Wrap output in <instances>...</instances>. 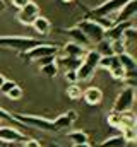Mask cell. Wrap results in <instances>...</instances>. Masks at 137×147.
<instances>
[{
	"label": "cell",
	"mask_w": 137,
	"mask_h": 147,
	"mask_svg": "<svg viewBox=\"0 0 137 147\" xmlns=\"http://www.w3.org/2000/svg\"><path fill=\"white\" fill-rule=\"evenodd\" d=\"M98 62H100V55L94 50H87V53L81 58L79 67L75 69L77 80H87V79H91V75L96 72V69H98Z\"/></svg>",
	"instance_id": "2"
},
{
	"label": "cell",
	"mask_w": 137,
	"mask_h": 147,
	"mask_svg": "<svg viewBox=\"0 0 137 147\" xmlns=\"http://www.w3.org/2000/svg\"><path fill=\"white\" fill-rule=\"evenodd\" d=\"M129 0H104L103 3L96 5L87 12V19H98V17H111L115 16Z\"/></svg>",
	"instance_id": "4"
},
{
	"label": "cell",
	"mask_w": 137,
	"mask_h": 147,
	"mask_svg": "<svg viewBox=\"0 0 137 147\" xmlns=\"http://www.w3.org/2000/svg\"><path fill=\"white\" fill-rule=\"evenodd\" d=\"M64 33L67 34L74 43H77V45H81V46H87L89 45V41H87V38L84 36V33L77 28V26H74V28H68V29H64Z\"/></svg>",
	"instance_id": "17"
},
{
	"label": "cell",
	"mask_w": 137,
	"mask_h": 147,
	"mask_svg": "<svg viewBox=\"0 0 137 147\" xmlns=\"http://www.w3.org/2000/svg\"><path fill=\"white\" fill-rule=\"evenodd\" d=\"M57 60V55H50V57H43V58H39L38 62H39V67H43V65H48V63H53Z\"/></svg>",
	"instance_id": "35"
},
{
	"label": "cell",
	"mask_w": 137,
	"mask_h": 147,
	"mask_svg": "<svg viewBox=\"0 0 137 147\" xmlns=\"http://www.w3.org/2000/svg\"><path fill=\"white\" fill-rule=\"evenodd\" d=\"M136 101V91L132 87H125L118 92L115 103H113V111L117 113H123V111H130Z\"/></svg>",
	"instance_id": "7"
},
{
	"label": "cell",
	"mask_w": 137,
	"mask_h": 147,
	"mask_svg": "<svg viewBox=\"0 0 137 147\" xmlns=\"http://www.w3.org/2000/svg\"><path fill=\"white\" fill-rule=\"evenodd\" d=\"M72 147H91V146H89V142H86V144H74Z\"/></svg>",
	"instance_id": "39"
},
{
	"label": "cell",
	"mask_w": 137,
	"mask_h": 147,
	"mask_svg": "<svg viewBox=\"0 0 137 147\" xmlns=\"http://www.w3.org/2000/svg\"><path fill=\"white\" fill-rule=\"evenodd\" d=\"M50 55H58V46L55 43H39L38 46L29 48L28 51H22L21 57L26 62H33V60H39L43 57H50Z\"/></svg>",
	"instance_id": "6"
},
{
	"label": "cell",
	"mask_w": 137,
	"mask_h": 147,
	"mask_svg": "<svg viewBox=\"0 0 137 147\" xmlns=\"http://www.w3.org/2000/svg\"><path fill=\"white\" fill-rule=\"evenodd\" d=\"M123 84H125V87H136L137 86V70H134V72H125V75H123Z\"/></svg>",
	"instance_id": "28"
},
{
	"label": "cell",
	"mask_w": 137,
	"mask_h": 147,
	"mask_svg": "<svg viewBox=\"0 0 137 147\" xmlns=\"http://www.w3.org/2000/svg\"><path fill=\"white\" fill-rule=\"evenodd\" d=\"M38 16H39V7L34 3L33 0H31L29 3H26L22 9H19V12H17V19H19V22L24 24V26H31L33 21Z\"/></svg>",
	"instance_id": "9"
},
{
	"label": "cell",
	"mask_w": 137,
	"mask_h": 147,
	"mask_svg": "<svg viewBox=\"0 0 137 147\" xmlns=\"http://www.w3.org/2000/svg\"><path fill=\"white\" fill-rule=\"evenodd\" d=\"M75 26L84 33V36L87 38L89 43H91V41H93V43H98V41H101L103 38H104V28H103L101 24H98L94 19L84 17V19L79 21Z\"/></svg>",
	"instance_id": "5"
},
{
	"label": "cell",
	"mask_w": 137,
	"mask_h": 147,
	"mask_svg": "<svg viewBox=\"0 0 137 147\" xmlns=\"http://www.w3.org/2000/svg\"><path fill=\"white\" fill-rule=\"evenodd\" d=\"M130 26H134V24H132V21H125V22H115L113 26H110L108 29H104V39H108V41L122 39L123 33H125V31H127Z\"/></svg>",
	"instance_id": "11"
},
{
	"label": "cell",
	"mask_w": 137,
	"mask_h": 147,
	"mask_svg": "<svg viewBox=\"0 0 137 147\" xmlns=\"http://www.w3.org/2000/svg\"><path fill=\"white\" fill-rule=\"evenodd\" d=\"M52 147H58V146H52Z\"/></svg>",
	"instance_id": "43"
},
{
	"label": "cell",
	"mask_w": 137,
	"mask_h": 147,
	"mask_svg": "<svg viewBox=\"0 0 137 147\" xmlns=\"http://www.w3.org/2000/svg\"><path fill=\"white\" fill-rule=\"evenodd\" d=\"M122 135H123V139L127 140V144H129V142H136V139H137L136 127H123V128H122Z\"/></svg>",
	"instance_id": "29"
},
{
	"label": "cell",
	"mask_w": 137,
	"mask_h": 147,
	"mask_svg": "<svg viewBox=\"0 0 137 147\" xmlns=\"http://www.w3.org/2000/svg\"><path fill=\"white\" fill-rule=\"evenodd\" d=\"M24 147H41V144L36 140V139H28L24 142Z\"/></svg>",
	"instance_id": "38"
},
{
	"label": "cell",
	"mask_w": 137,
	"mask_h": 147,
	"mask_svg": "<svg viewBox=\"0 0 137 147\" xmlns=\"http://www.w3.org/2000/svg\"><path fill=\"white\" fill-rule=\"evenodd\" d=\"M67 137L74 142V144H86L87 142V134L82 132V130H74V132H68Z\"/></svg>",
	"instance_id": "24"
},
{
	"label": "cell",
	"mask_w": 137,
	"mask_h": 147,
	"mask_svg": "<svg viewBox=\"0 0 137 147\" xmlns=\"http://www.w3.org/2000/svg\"><path fill=\"white\" fill-rule=\"evenodd\" d=\"M122 41H123L125 48H127V46H132V45L137 41V31H136V28H134V26H130V28H129V29L123 33Z\"/></svg>",
	"instance_id": "22"
},
{
	"label": "cell",
	"mask_w": 137,
	"mask_h": 147,
	"mask_svg": "<svg viewBox=\"0 0 137 147\" xmlns=\"http://www.w3.org/2000/svg\"><path fill=\"white\" fill-rule=\"evenodd\" d=\"M24 127H33L36 130H45V132H58L57 125L53 120L43 118V116H36V115H22V113H16L14 115Z\"/></svg>",
	"instance_id": "3"
},
{
	"label": "cell",
	"mask_w": 137,
	"mask_h": 147,
	"mask_svg": "<svg viewBox=\"0 0 137 147\" xmlns=\"http://www.w3.org/2000/svg\"><path fill=\"white\" fill-rule=\"evenodd\" d=\"M3 82H5V77H3V75L0 74V87H2V84H3Z\"/></svg>",
	"instance_id": "41"
},
{
	"label": "cell",
	"mask_w": 137,
	"mask_h": 147,
	"mask_svg": "<svg viewBox=\"0 0 137 147\" xmlns=\"http://www.w3.org/2000/svg\"><path fill=\"white\" fill-rule=\"evenodd\" d=\"M98 67L106 69V70H110V72H111V70H115L117 67H120V63H118L117 55H106V57H100Z\"/></svg>",
	"instance_id": "18"
},
{
	"label": "cell",
	"mask_w": 137,
	"mask_h": 147,
	"mask_svg": "<svg viewBox=\"0 0 137 147\" xmlns=\"http://www.w3.org/2000/svg\"><path fill=\"white\" fill-rule=\"evenodd\" d=\"M62 2H64V3H68V2H72V0H62Z\"/></svg>",
	"instance_id": "42"
},
{
	"label": "cell",
	"mask_w": 137,
	"mask_h": 147,
	"mask_svg": "<svg viewBox=\"0 0 137 147\" xmlns=\"http://www.w3.org/2000/svg\"><path fill=\"white\" fill-rule=\"evenodd\" d=\"M41 69V74L43 75H46L48 79H55L57 77V74H58V65L53 62V63H48V65H43V67H39Z\"/></svg>",
	"instance_id": "26"
},
{
	"label": "cell",
	"mask_w": 137,
	"mask_h": 147,
	"mask_svg": "<svg viewBox=\"0 0 137 147\" xmlns=\"http://www.w3.org/2000/svg\"><path fill=\"white\" fill-rule=\"evenodd\" d=\"M3 10H5V2L0 0V12H3Z\"/></svg>",
	"instance_id": "40"
},
{
	"label": "cell",
	"mask_w": 137,
	"mask_h": 147,
	"mask_svg": "<svg viewBox=\"0 0 137 147\" xmlns=\"http://www.w3.org/2000/svg\"><path fill=\"white\" fill-rule=\"evenodd\" d=\"M33 29L38 33V34H41V36H46V34H50V31H52V22L46 19V17H43V16H38L36 19L33 21Z\"/></svg>",
	"instance_id": "16"
},
{
	"label": "cell",
	"mask_w": 137,
	"mask_h": 147,
	"mask_svg": "<svg viewBox=\"0 0 137 147\" xmlns=\"http://www.w3.org/2000/svg\"><path fill=\"white\" fill-rule=\"evenodd\" d=\"M87 53V48L86 46H81L74 41H68L64 45V55L65 57H72V58H82L84 55Z\"/></svg>",
	"instance_id": "14"
},
{
	"label": "cell",
	"mask_w": 137,
	"mask_h": 147,
	"mask_svg": "<svg viewBox=\"0 0 137 147\" xmlns=\"http://www.w3.org/2000/svg\"><path fill=\"white\" fill-rule=\"evenodd\" d=\"M82 99L89 105V106H96V105H101L103 101V92L100 87H87L84 92H82Z\"/></svg>",
	"instance_id": "13"
},
{
	"label": "cell",
	"mask_w": 137,
	"mask_h": 147,
	"mask_svg": "<svg viewBox=\"0 0 137 147\" xmlns=\"http://www.w3.org/2000/svg\"><path fill=\"white\" fill-rule=\"evenodd\" d=\"M100 57H106V55H113V50H111V43L108 39L103 38L101 41L96 43V50H94Z\"/></svg>",
	"instance_id": "21"
},
{
	"label": "cell",
	"mask_w": 137,
	"mask_h": 147,
	"mask_svg": "<svg viewBox=\"0 0 137 147\" xmlns=\"http://www.w3.org/2000/svg\"><path fill=\"white\" fill-rule=\"evenodd\" d=\"M2 120H7V121H10V123H12L14 127L24 128V125H22V123H21V121H19V120H17V118H16V116L12 115V113H9V111L3 110V108H0V121H2Z\"/></svg>",
	"instance_id": "25"
},
{
	"label": "cell",
	"mask_w": 137,
	"mask_h": 147,
	"mask_svg": "<svg viewBox=\"0 0 137 147\" xmlns=\"http://www.w3.org/2000/svg\"><path fill=\"white\" fill-rule=\"evenodd\" d=\"M117 58H118L120 67L125 72H134V70H137V60L134 58V55H130L129 51H123V53L117 55Z\"/></svg>",
	"instance_id": "15"
},
{
	"label": "cell",
	"mask_w": 137,
	"mask_h": 147,
	"mask_svg": "<svg viewBox=\"0 0 137 147\" xmlns=\"http://www.w3.org/2000/svg\"><path fill=\"white\" fill-rule=\"evenodd\" d=\"M29 2H31V0H10V3H12L14 9H17V10L22 9V7H24L26 3H29Z\"/></svg>",
	"instance_id": "37"
},
{
	"label": "cell",
	"mask_w": 137,
	"mask_h": 147,
	"mask_svg": "<svg viewBox=\"0 0 137 147\" xmlns=\"http://www.w3.org/2000/svg\"><path fill=\"white\" fill-rule=\"evenodd\" d=\"M14 86H16V82H14V80H7V79H5V82H3V84H2V87H0V92H2V94H7Z\"/></svg>",
	"instance_id": "34"
},
{
	"label": "cell",
	"mask_w": 137,
	"mask_h": 147,
	"mask_svg": "<svg viewBox=\"0 0 137 147\" xmlns=\"http://www.w3.org/2000/svg\"><path fill=\"white\" fill-rule=\"evenodd\" d=\"M65 80H67L68 84L79 82V80H77V72H75V70H65Z\"/></svg>",
	"instance_id": "33"
},
{
	"label": "cell",
	"mask_w": 137,
	"mask_h": 147,
	"mask_svg": "<svg viewBox=\"0 0 137 147\" xmlns=\"http://www.w3.org/2000/svg\"><path fill=\"white\" fill-rule=\"evenodd\" d=\"M120 118H122V128L123 127H136V115L132 111L120 113Z\"/></svg>",
	"instance_id": "27"
},
{
	"label": "cell",
	"mask_w": 137,
	"mask_h": 147,
	"mask_svg": "<svg viewBox=\"0 0 137 147\" xmlns=\"http://www.w3.org/2000/svg\"><path fill=\"white\" fill-rule=\"evenodd\" d=\"M67 96H68V99H72V101L81 99V98H82V87H81L77 82H75V84H68Z\"/></svg>",
	"instance_id": "23"
},
{
	"label": "cell",
	"mask_w": 137,
	"mask_h": 147,
	"mask_svg": "<svg viewBox=\"0 0 137 147\" xmlns=\"http://www.w3.org/2000/svg\"><path fill=\"white\" fill-rule=\"evenodd\" d=\"M110 43H111L113 55H120V53L127 51V48H125V45H123V41H122V39H115V41H110Z\"/></svg>",
	"instance_id": "30"
},
{
	"label": "cell",
	"mask_w": 137,
	"mask_h": 147,
	"mask_svg": "<svg viewBox=\"0 0 137 147\" xmlns=\"http://www.w3.org/2000/svg\"><path fill=\"white\" fill-rule=\"evenodd\" d=\"M29 137L26 134H22L19 128H14L12 125H5L0 127V142L5 144H24Z\"/></svg>",
	"instance_id": "8"
},
{
	"label": "cell",
	"mask_w": 137,
	"mask_h": 147,
	"mask_svg": "<svg viewBox=\"0 0 137 147\" xmlns=\"http://www.w3.org/2000/svg\"><path fill=\"white\" fill-rule=\"evenodd\" d=\"M110 74H111V75H113L115 79H120V80H122V79H123V75H125V70H123L122 67H117L115 70H111Z\"/></svg>",
	"instance_id": "36"
},
{
	"label": "cell",
	"mask_w": 137,
	"mask_h": 147,
	"mask_svg": "<svg viewBox=\"0 0 137 147\" xmlns=\"http://www.w3.org/2000/svg\"><path fill=\"white\" fill-rule=\"evenodd\" d=\"M39 39H34V38H28V36H0V48H5V50H14V51H28L29 48L38 46Z\"/></svg>",
	"instance_id": "1"
},
{
	"label": "cell",
	"mask_w": 137,
	"mask_h": 147,
	"mask_svg": "<svg viewBox=\"0 0 137 147\" xmlns=\"http://www.w3.org/2000/svg\"><path fill=\"white\" fill-rule=\"evenodd\" d=\"M75 120H77V111H75V110H68V111H65L64 115L57 116L53 121H55V125H57L58 132H62V130L70 128V127L74 125V121H75Z\"/></svg>",
	"instance_id": "12"
},
{
	"label": "cell",
	"mask_w": 137,
	"mask_h": 147,
	"mask_svg": "<svg viewBox=\"0 0 137 147\" xmlns=\"http://www.w3.org/2000/svg\"><path fill=\"white\" fill-rule=\"evenodd\" d=\"M137 12V0H129L115 16H113V24L115 22H125V21H132V17Z\"/></svg>",
	"instance_id": "10"
},
{
	"label": "cell",
	"mask_w": 137,
	"mask_h": 147,
	"mask_svg": "<svg viewBox=\"0 0 137 147\" xmlns=\"http://www.w3.org/2000/svg\"><path fill=\"white\" fill-rule=\"evenodd\" d=\"M108 123H110L113 128H122V118H120V113L113 111V113L108 116Z\"/></svg>",
	"instance_id": "32"
},
{
	"label": "cell",
	"mask_w": 137,
	"mask_h": 147,
	"mask_svg": "<svg viewBox=\"0 0 137 147\" xmlns=\"http://www.w3.org/2000/svg\"><path fill=\"white\" fill-rule=\"evenodd\" d=\"M55 63H57V65H60V67H64L65 70H75V69L79 67V63H81V58H72V57L58 58V57H57Z\"/></svg>",
	"instance_id": "19"
},
{
	"label": "cell",
	"mask_w": 137,
	"mask_h": 147,
	"mask_svg": "<svg viewBox=\"0 0 137 147\" xmlns=\"http://www.w3.org/2000/svg\"><path fill=\"white\" fill-rule=\"evenodd\" d=\"M125 146H127V140H125L123 135L120 134V135H113V137L103 140L98 147H125Z\"/></svg>",
	"instance_id": "20"
},
{
	"label": "cell",
	"mask_w": 137,
	"mask_h": 147,
	"mask_svg": "<svg viewBox=\"0 0 137 147\" xmlns=\"http://www.w3.org/2000/svg\"><path fill=\"white\" fill-rule=\"evenodd\" d=\"M5 96H7L9 99H12V101H17V99H21V98H22V89L16 84V86H14V87L5 94Z\"/></svg>",
	"instance_id": "31"
}]
</instances>
